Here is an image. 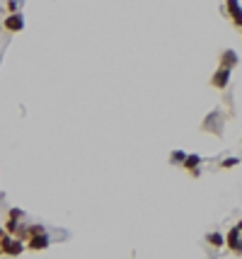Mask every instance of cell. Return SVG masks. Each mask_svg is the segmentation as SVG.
<instances>
[{
    "instance_id": "cell-1",
    "label": "cell",
    "mask_w": 242,
    "mask_h": 259,
    "mask_svg": "<svg viewBox=\"0 0 242 259\" xmlns=\"http://www.w3.org/2000/svg\"><path fill=\"white\" fill-rule=\"evenodd\" d=\"M0 247H2V255H5V257H20V255L27 250V245H22V240L15 238V235H5V238L0 240Z\"/></svg>"
},
{
    "instance_id": "cell-2",
    "label": "cell",
    "mask_w": 242,
    "mask_h": 259,
    "mask_svg": "<svg viewBox=\"0 0 242 259\" xmlns=\"http://www.w3.org/2000/svg\"><path fill=\"white\" fill-rule=\"evenodd\" d=\"M2 29L10 32V34H17L24 29V15L17 10V12H7V17L2 20Z\"/></svg>"
},
{
    "instance_id": "cell-3",
    "label": "cell",
    "mask_w": 242,
    "mask_h": 259,
    "mask_svg": "<svg viewBox=\"0 0 242 259\" xmlns=\"http://www.w3.org/2000/svg\"><path fill=\"white\" fill-rule=\"evenodd\" d=\"M228 85H230V68L218 65V70L211 75V87H216V90H225Z\"/></svg>"
},
{
    "instance_id": "cell-4",
    "label": "cell",
    "mask_w": 242,
    "mask_h": 259,
    "mask_svg": "<svg viewBox=\"0 0 242 259\" xmlns=\"http://www.w3.org/2000/svg\"><path fill=\"white\" fill-rule=\"evenodd\" d=\"M240 235H242L240 223H238L235 228H230V233L225 235V245H228V247H230V252H235V255H242V240H240Z\"/></svg>"
},
{
    "instance_id": "cell-5",
    "label": "cell",
    "mask_w": 242,
    "mask_h": 259,
    "mask_svg": "<svg viewBox=\"0 0 242 259\" xmlns=\"http://www.w3.org/2000/svg\"><path fill=\"white\" fill-rule=\"evenodd\" d=\"M225 15L230 17V22H233L238 29H242V7L238 0H225Z\"/></svg>"
},
{
    "instance_id": "cell-6",
    "label": "cell",
    "mask_w": 242,
    "mask_h": 259,
    "mask_svg": "<svg viewBox=\"0 0 242 259\" xmlns=\"http://www.w3.org/2000/svg\"><path fill=\"white\" fill-rule=\"evenodd\" d=\"M49 247V235L46 233H37V235H29L27 238V250L29 252H41Z\"/></svg>"
},
{
    "instance_id": "cell-7",
    "label": "cell",
    "mask_w": 242,
    "mask_h": 259,
    "mask_svg": "<svg viewBox=\"0 0 242 259\" xmlns=\"http://www.w3.org/2000/svg\"><path fill=\"white\" fill-rule=\"evenodd\" d=\"M199 167H201V158L199 155H186L182 162V170H186L191 177H199Z\"/></svg>"
},
{
    "instance_id": "cell-8",
    "label": "cell",
    "mask_w": 242,
    "mask_h": 259,
    "mask_svg": "<svg viewBox=\"0 0 242 259\" xmlns=\"http://www.w3.org/2000/svg\"><path fill=\"white\" fill-rule=\"evenodd\" d=\"M218 65H223V68H235L238 65V54L233 51V49H228V51H223L221 54V59H218Z\"/></svg>"
},
{
    "instance_id": "cell-9",
    "label": "cell",
    "mask_w": 242,
    "mask_h": 259,
    "mask_svg": "<svg viewBox=\"0 0 242 259\" xmlns=\"http://www.w3.org/2000/svg\"><path fill=\"white\" fill-rule=\"evenodd\" d=\"M206 242H208L211 247H223V245H225V238H223L221 233H208V235H206Z\"/></svg>"
},
{
    "instance_id": "cell-10",
    "label": "cell",
    "mask_w": 242,
    "mask_h": 259,
    "mask_svg": "<svg viewBox=\"0 0 242 259\" xmlns=\"http://www.w3.org/2000/svg\"><path fill=\"white\" fill-rule=\"evenodd\" d=\"M2 228H5V233H7V235H15V233H17V228H20V220H17V218H12V216H7V223H5Z\"/></svg>"
},
{
    "instance_id": "cell-11",
    "label": "cell",
    "mask_w": 242,
    "mask_h": 259,
    "mask_svg": "<svg viewBox=\"0 0 242 259\" xmlns=\"http://www.w3.org/2000/svg\"><path fill=\"white\" fill-rule=\"evenodd\" d=\"M184 158H186V153H184V150H175V153L170 155V162H172V165H182V162H184Z\"/></svg>"
},
{
    "instance_id": "cell-12",
    "label": "cell",
    "mask_w": 242,
    "mask_h": 259,
    "mask_svg": "<svg viewBox=\"0 0 242 259\" xmlns=\"http://www.w3.org/2000/svg\"><path fill=\"white\" fill-rule=\"evenodd\" d=\"M235 165H240V160H238V158H228V160L221 162V170H230V167H235Z\"/></svg>"
},
{
    "instance_id": "cell-13",
    "label": "cell",
    "mask_w": 242,
    "mask_h": 259,
    "mask_svg": "<svg viewBox=\"0 0 242 259\" xmlns=\"http://www.w3.org/2000/svg\"><path fill=\"white\" fill-rule=\"evenodd\" d=\"M22 5V0H7L5 2V7H7V12H17V7Z\"/></svg>"
},
{
    "instance_id": "cell-14",
    "label": "cell",
    "mask_w": 242,
    "mask_h": 259,
    "mask_svg": "<svg viewBox=\"0 0 242 259\" xmlns=\"http://www.w3.org/2000/svg\"><path fill=\"white\" fill-rule=\"evenodd\" d=\"M37 233H46L44 225H29V228H27V238H29V235H37Z\"/></svg>"
},
{
    "instance_id": "cell-15",
    "label": "cell",
    "mask_w": 242,
    "mask_h": 259,
    "mask_svg": "<svg viewBox=\"0 0 242 259\" xmlns=\"http://www.w3.org/2000/svg\"><path fill=\"white\" fill-rule=\"evenodd\" d=\"M7 216H12V218H17V220H20V218H22L24 213H22L20 208H10V213H7Z\"/></svg>"
},
{
    "instance_id": "cell-16",
    "label": "cell",
    "mask_w": 242,
    "mask_h": 259,
    "mask_svg": "<svg viewBox=\"0 0 242 259\" xmlns=\"http://www.w3.org/2000/svg\"><path fill=\"white\" fill-rule=\"evenodd\" d=\"M5 235H7V233H5V228H2V225H0V240H2V238H5Z\"/></svg>"
},
{
    "instance_id": "cell-17",
    "label": "cell",
    "mask_w": 242,
    "mask_h": 259,
    "mask_svg": "<svg viewBox=\"0 0 242 259\" xmlns=\"http://www.w3.org/2000/svg\"><path fill=\"white\" fill-rule=\"evenodd\" d=\"M0 257H2V247H0Z\"/></svg>"
},
{
    "instance_id": "cell-18",
    "label": "cell",
    "mask_w": 242,
    "mask_h": 259,
    "mask_svg": "<svg viewBox=\"0 0 242 259\" xmlns=\"http://www.w3.org/2000/svg\"><path fill=\"white\" fill-rule=\"evenodd\" d=\"M240 228H242V220H240Z\"/></svg>"
},
{
    "instance_id": "cell-19",
    "label": "cell",
    "mask_w": 242,
    "mask_h": 259,
    "mask_svg": "<svg viewBox=\"0 0 242 259\" xmlns=\"http://www.w3.org/2000/svg\"><path fill=\"white\" fill-rule=\"evenodd\" d=\"M0 29H2V24H0Z\"/></svg>"
}]
</instances>
